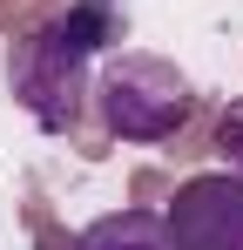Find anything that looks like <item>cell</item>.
Wrapping results in <instances>:
<instances>
[{
	"instance_id": "2",
	"label": "cell",
	"mask_w": 243,
	"mask_h": 250,
	"mask_svg": "<svg viewBox=\"0 0 243 250\" xmlns=\"http://www.w3.org/2000/svg\"><path fill=\"white\" fill-rule=\"evenodd\" d=\"M95 115L115 142H169L176 128L189 122V75L162 54H108L95 75Z\"/></svg>"
},
{
	"instance_id": "3",
	"label": "cell",
	"mask_w": 243,
	"mask_h": 250,
	"mask_svg": "<svg viewBox=\"0 0 243 250\" xmlns=\"http://www.w3.org/2000/svg\"><path fill=\"white\" fill-rule=\"evenodd\" d=\"M176 250H243V176L237 169H202L176 189L162 209Z\"/></svg>"
},
{
	"instance_id": "5",
	"label": "cell",
	"mask_w": 243,
	"mask_h": 250,
	"mask_svg": "<svg viewBox=\"0 0 243 250\" xmlns=\"http://www.w3.org/2000/svg\"><path fill=\"white\" fill-rule=\"evenodd\" d=\"M216 156H223V163L243 176V95L223 108V122H216Z\"/></svg>"
},
{
	"instance_id": "1",
	"label": "cell",
	"mask_w": 243,
	"mask_h": 250,
	"mask_svg": "<svg viewBox=\"0 0 243 250\" xmlns=\"http://www.w3.org/2000/svg\"><path fill=\"white\" fill-rule=\"evenodd\" d=\"M128 34V14L115 0H75L68 14L40 21L27 41H14V61H7V82H14V102L34 115V128L61 135V128L81 122V95H88V68L108 54V47Z\"/></svg>"
},
{
	"instance_id": "4",
	"label": "cell",
	"mask_w": 243,
	"mask_h": 250,
	"mask_svg": "<svg viewBox=\"0 0 243 250\" xmlns=\"http://www.w3.org/2000/svg\"><path fill=\"white\" fill-rule=\"evenodd\" d=\"M75 250H176V244L156 209H115V216H95L75 237Z\"/></svg>"
}]
</instances>
